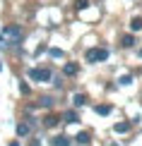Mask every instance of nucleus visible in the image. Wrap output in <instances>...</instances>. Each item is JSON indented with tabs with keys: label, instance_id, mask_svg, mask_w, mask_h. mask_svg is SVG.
I'll return each instance as SVG.
<instances>
[{
	"label": "nucleus",
	"instance_id": "obj_1",
	"mask_svg": "<svg viewBox=\"0 0 142 146\" xmlns=\"http://www.w3.org/2000/svg\"><path fill=\"white\" fill-rule=\"evenodd\" d=\"M22 43V27H17V24H7V27H3V31H0V48L3 50H7V48Z\"/></svg>",
	"mask_w": 142,
	"mask_h": 146
},
{
	"label": "nucleus",
	"instance_id": "obj_2",
	"mask_svg": "<svg viewBox=\"0 0 142 146\" xmlns=\"http://www.w3.org/2000/svg\"><path fill=\"white\" fill-rule=\"evenodd\" d=\"M104 60H108L106 48H92V50H87V62H104Z\"/></svg>",
	"mask_w": 142,
	"mask_h": 146
},
{
	"label": "nucleus",
	"instance_id": "obj_3",
	"mask_svg": "<svg viewBox=\"0 0 142 146\" xmlns=\"http://www.w3.org/2000/svg\"><path fill=\"white\" fill-rule=\"evenodd\" d=\"M29 77L34 82H51V70H29Z\"/></svg>",
	"mask_w": 142,
	"mask_h": 146
},
{
	"label": "nucleus",
	"instance_id": "obj_4",
	"mask_svg": "<svg viewBox=\"0 0 142 146\" xmlns=\"http://www.w3.org/2000/svg\"><path fill=\"white\" fill-rule=\"evenodd\" d=\"M32 134V125L29 122H20L17 125V137H29Z\"/></svg>",
	"mask_w": 142,
	"mask_h": 146
},
{
	"label": "nucleus",
	"instance_id": "obj_5",
	"mask_svg": "<svg viewBox=\"0 0 142 146\" xmlns=\"http://www.w3.org/2000/svg\"><path fill=\"white\" fill-rule=\"evenodd\" d=\"M72 103H75L77 108L87 106V96H84V94H75V96H72Z\"/></svg>",
	"mask_w": 142,
	"mask_h": 146
},
{
	"label": "nucleus",
	"instance_id": "obj_6",
	"mask_svg": "<svg viewBox=\"0 0 142 146\" xmlns=\"http://www.w3.org/2000/svg\"><path fill=\"white\" fill-rule=\"evenodd\" d=\"M130 31H142V17H133L130 19Z\"/></svg>",
	"mask_w": 142,
	"mask_h": 146
},
{
	"label": "nucleus",
	"instance_id": "obj_7",
	"mask_svg": "<svg viewBox=\"0 0 142 146\" xmlns=\"http://www.w3.org/2000/svg\"><path fill=\"white\" fill-rule=\"evenodd\" d=\"M128 129H130V125H128V122H118V125H113V132H116V134H125Z\"/></svg>",
	"mask_w": 142,
	"mask_h": 146
},
{
	"label": "nucleus",
	"instance_id": "obj_8",
	"mask_svg": "<svg viewBox=\"0 0 142 146\" xmlns=\"http://www.w3.org/2000/svg\"><path fill=\"white\" fill-rule=\"evenodd\" d=\"M63 72H65L67 77H75V74H77V65H75V62H67L65 67H63Z\"/></svg>",
	"mask_w": 142,
	"mask_h": 146
},
{
	"label": "nucleus",
	"instance_id": "obj_9",
	"mask_svg": "<svg viewBox=\"0 0 142 146\" xmlns=\"http://www.w3.org/2000/svg\"><path fill=\"white\" fill-rule=\"evenodd\" d=\"M53 146H70V139H67L65 134H60V137L53 139Z\"/></svg>",
	"mask_w": 142,
	"mask_h": 146
},
{
	"label": "nucleus",
	"instance_id": "obj_10",
	"mask_svg": "<svg viewBox=\"0 0 142 146\" xmlns=\"http://www.w3.org/2000/svg\"><path fill=\"white\" fill-rule=\"evenodd\" d=\"M135 46V36L133 34H125L123 36V48H133Z\"/></svg>",
	"mask_w": 142,
	"mask_h": 146
},
{
	"label": "nucleus",
	"instance_id": "obj_11",
	"mask_svg": "<svg viewBox=\"0 0 142 146\" xmlns=\"http://www.w3.org/2000/svg\"><path fill=\"white\" fill-rule=\"evenodd\" d=\"M75 139H77V141H79V144H82V146H87V144L92 141V139H89V134H87V132H79V134H77Z\"/></svg>",
	"mask_w": 142,
	"mask_h": 146
},
{
	"label": "nucleus",
	"instance_id": "obj_12",
	"mask_svg": "<svg viewBox=\"0 0 142 146\" xmlns=\"http://www.w3.org/2000/svg\"><path fill=\"white\" fill-rule=\"evenodd\" d=\"M75 7L77 10H87L89 7V0H75Z\"/></svg>",
	"mask_w": 142,
	"mask_h": 146
},
{
	"label": "nucleus",
	"instance_id": "obj_13",
	"mask_svg": "<svg viewBox=\"0 0 142 146\" xmlns=\"http://www.w3.org/2000/svg\"><path fill=\"white\" fill-rule=\"evenodd\" d=\"M65 122H77V113H75V110L65 113Z\"/></svg>",
	"mask_w": 142,
	"mask_h": 146
},
{
	"label": "nucleus",
	"instance_id": "obj_14",
	"mask_svg": "<svg viewBox=\"0 0 142 146\" xmlns=\"http://www.w3.org/2000/svg\"><path fill=\"white\" fill-rule=\"evenodd\" d=\"M58 125V117H55V115H48L46 117V127H55Z\"/></svg>",
	"mask_w": 142,
	"mask_h": 146
},
{
	"label": "nucleus",
	"instance_id": "obj_15",
	"mask_svg": "<svg viewBox=\"0 0 142 146\" xmlns=\"http://www.w3.org/2000/svg\"><path fill=\"white\" fill-rule=\"evenodd\" d=\"M96 113L99 115H108L111 113V106H96Z\"/></svg>",
	"mask_w": 142,
	"mask_h": 146
},
{
	"label": "nucleus",
	"instance_id": "obj_16",
	"mask_svg": "<svg viewBox=\"0 0 142 146\" xmlns=\"http://www.w3.org/2000/svg\"><path fill=\"white\" fill-rule=\"evenodd\" d=\"M120 84H123V86H128V84H133V77H130V74H123V77H120Z\"/></svg>",
	"mask_w": 142,
	"mask_h": 146
},
{
	"label": "nucleus",
	"instance_id": "obj_17",
	"mask_svg": "<svg viewBox=\"0 0 142 146\" xmlns=\"http://www.w3.org/2000/svg\"><path fill=\"white\" fill-rule=\"evenodd\" d=\"M41 106H44V108H51V106H53V98H51V96H46V98H41Z\"/></svg>",
	"mask_w": 142,
	"mask_h": 146
},
{
	"label": "nucleus",
	"instance_id": "obj_18",
	"mask_svg": "<svg viewBox=\"0 0 142 146\" xmlns=\"http://www.w3.org/2000/svg\"><path fill=\"white\" fill-rule=\"evenodd\" d=\"M51 55H53V58H63V50H58V48H51Z\"/></svg>",
	"mask_w": 142,
	"mask_h": 146
},
{
	"label": "nucleus",
	"instance_id": "obj_19",
	"mask_svg": "<svg viewBox=\"0 0 142 146\" xmlns=\"http://www.w3.org/2000/svg\"><path fill=\"white\" fill-rule=\"evenodd\" d=\"M20 91H22V94H29V91H32V89H29L27 84H20Z\"/></svg>",
	"mask_w": 142,
	"mask_h": 146
},
{
	"label": "nucleus",
	"instance_id": "obj_20",
	"mask_svg": "<svg viewBox=\"0 0 142 146\" xmlns=\"http://www.w3.org/2000/svg\"><path fill=\"white\" fill-rule=\"evenodd\" d=\"M10 146H20V141H12V144H10Z\"/></svg>",
	"mask_w": 142,
	"mask_h": 146
},
{
	"label": "nucleus",
	"instance_id": "obj_21",
	"mask_svg": "<svg viewBox=\"0 0 142 146\" xmlns=\"http://www.w3.org/2000/svg\"><path fill=\"white\" fill-rule=\"evenodd\" d=\"M140 55H142V48H140Z\"/></svg>",
	"mask_w": 142,
	"mask_h": 146
}]
</instances>
